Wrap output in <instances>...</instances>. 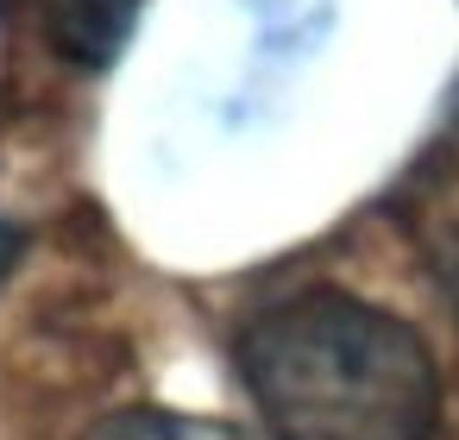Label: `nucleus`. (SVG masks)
I'll list each match as a JSON object with an SVG mask.
<instances>
[{
  "label": "nucleus",
  "instance_id": "f03ea898",
  "mask_svg": "<svg viewBox=\"0 0 459 440\" xmlns=\"http://www.w3.org/2000/svg\"><path fill=\"white\" fill-rule=\"evenodd\" d=\"M32 7L45 20V39L70 64H101V57L120 51L139 0H32Z\"/></svg>",
  "mask_w": 459,
  "mask_h": 440
},
{
  "label": "nucleus",
  "instance_id": "f257e3e1",
  "mask_svg": "<svg viewBox=\"0 0 459 440\" xmlns=\"http://www.w3.org/2000/svg\"><path fill=\"white\" fill-rule=\"evenodd\" d=\"M239 377L277 440H434L440 427V377L415 327L346 289L258 315L239 340Z\"/></svg>",
  "mask_w": 459,
  "mask_h": 440
},
{
  "label": "nucleus",
  "instance_id": "7ed1b4c3",
  "mask_svg": "<svg viewBox=\"0 0 459 440\" xmlns=\"http://www.w3.org/2000/svg\"><path fill=\"white\" fill-rule=\"evenodd\" d=\"M89 440H233L227 427L214 421H195V415H164V409H126L114 421H101Z\"/></svg>",
  "mask_w": 459,
  "mask_h": 440
}]
</instances>
